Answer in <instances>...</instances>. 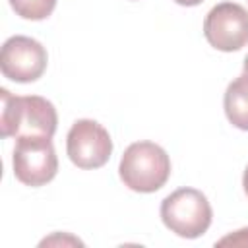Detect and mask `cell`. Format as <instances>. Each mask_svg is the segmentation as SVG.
<instances>
[{"mask_svg":"<svg viewBox=\"0 0 248 248\" xmlns=\"http://www.w3.org/2000/svg\"><path fill=\"white\" fill-rule=\"evenodd\" d=\"M14 147V174L31 188L48 184L58 172V157L52 145V138L46 136H21L16 138Z\"/></svg>","mask_w":248,"mask_h":248,"instance_id":"4","label":"cell"},{"mask_svg":"<svg viewBox=\"0 0 248 248\" xmlns=\"http://www.w3.org/2000/svg\"><path fill=\"white\" fill-rule=\"evenodd\" d=\"M244 72L248 74V54H246V58H244Z\"/></svg>","mask_w":248,"mask_h":248,"instance_id":"13","label":"cell"},{"mask_svg":"<svg viewBox=\"0 0 248 248\" xmlns=\"http://www.w3.org/2000/svg\"><path fill=\"white\" fill-rule=\"evenodd\" d=\"M46 48L25 35L10 37L0 50V70L4 78L17 83L37 81L46 70Z\"/></svg>","mask_w":248,"mask_h":248,"instance_id":"7","label":"cell"},{"mask_svg":"<svg viewBox=\"0 0 248 248\" xmlns=\"http://www.w3.org/2000/svg\"><path fill=\"white\" fill-rule=\"evenodd\" d=\"M10 6L19 17L41 21L54 12L56 0H10Z\"/></svg>","mask_w":248,"mask_h":248,"instance_id":"9","label":"cell"},{"mask_svg":"<svg viewBox=\"0 0 248 248\" xmlns=\"http://www.w3.org/2000/svg\"><path fill=\"white\" fill-rule=\"evenodd\" d=\"M176 4H180V6H198V4H202L203 0H174Z\"/></svg>","mask_w":248,"mask_h":248,"instance_id":"11","label":"cell"},{"mask_svg":"<svg viewBox=\"0 0 248 248\" xmlns=\"http://www.w3.org/2000/svg\"><path fill=\"white\" fill-rule=\"evenodd\" d=\"M0 136H46L52 138L58 124L54 105L39 95L17 97L8 89H0Z\"/></svg>","mask_w":248,"mask_h":248,"instance_id":"1","label":"cell"},{"mask_svg":"<svg viewBox=\"0 0 248 248\" xmlns=\"http://www.w3.org/2000/svg\"><path fill=\"white\" fill-rule=\"evenodd\" d=\"M118 174L130 190L151 194L167 184L170 176V159L161 145L153 141H136L122 153Z\"/></svg>","mask_w":248,"mask_h":248,"instance_id":"2","label":"cell"},{"mask_svg":"<svg viewBox=\"0 0 248 248\" xmlns=\"http://www.w3.org/2000/svg\"><path fill=\"white\" fill-rule=\"evenodd\" d=\"M203 35L217 50H240L248 45V10L236 2L213 6L203 19Z\"/></svg>","mask_w":248,"mask_h":248,"instance_id":"5","label":"cell"},{"mask_svg":"<svg viewBox=\"0 0 248 248\" xmlns=\"http://www.w3.org/2000/svg\"><path fill=\"white\" fill-rule=\"evenodd\" d=\"M66 151L78 169H99L110 159L112 140L97 120L79 118L66 136Z\"/></svg>","mask_w":248,"mask_h":248,"instance_id":"6","label":"cell"},{"mask_svg":"<svg viewBox=\"0 0 248 248\" xmlns=\"http://www.w3.org/2000/svg\"><path fill=\"white\" fill-rule=\"evenodd\" d=\"M215 246H248V227L238 229L215 242Z\"/></svg>","mask_w":248,"mask_h":248,"instance_id":"10","label":"cell"},{"mask_svg":"<svg viewBox=\"0 0 248 248\" xmlns=\"http://www.w3.org/2000/svg\"><path fill=\"white\" fill-rule=\"evenodd\" d=\"M242 186H244V192H246V196H248V167H246V170H244V174H242Z\"/></svg>","mask_w":248,"mask_h":248,"instance_id":"12","label":"cell"},{"mask_svg":"<svg viewBox=\"0 0 248 248\" xmlns=\"http://www.w3.org/2000/svg\"><path fill=\"white\" fill-rule=\"evenodd\" d=\"M223 108L232 126L248 132V74L242 72L227 85L223 97Z\"/></svg>","mask_w":248,"mask_h":248,"instance_id":"8","label":"cell"},{"mask_svg":"<svg viewBox=\"0 0 248 248\" xmlns=\"http://www.w3.org/2000/svg\"><path fill=\"white\" fill-rule=\"evenodd\" d=\"M211 205L196 188H178L161 202V221L182 238H198L211 225Z\"/></svg>","mask_w":248,"mask_h":248,"instance_id":"3","label":"cell"}]
</instances>
